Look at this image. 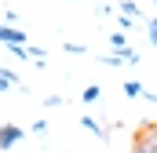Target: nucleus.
Returning <instances> with one entry per match:
<instances>
[{
    "instance_id": "nucleus-7",
    "label": "nucleus",
    "mask_w": 157,
    "mask_h": 153,
    "mask_svg": "<svg viewBox=\"0 0 157 153\" xmlns=\"http://www.w3.org/2000/svg\"><path fill=\"white\" fill-rule=\"evenodd\" d=\"M121 15L124 18H139V4L135 0H121Z\"/></svg>"
},
{
    "instance_id": "nucleus-12",
    "label": "nucleus",
    "mask_w": 157,
    "mask_h": 153,
    "mask_svg": "<svg viewBox=\"0 0 157 153\" xmlns=\"http://www.w3.org/2000/svg\"><path fill=\"white\" fill-rule=\"evenodd\" d=\"M0 80H7V84H18V76L11 73V69H0Z\"/></svg>"
},
{
    "instance_id": "nucleus-2",
    "label": "nucleus",
    "mask_w": 157,
    "mask_h": 153,
    "mask_svg": "<svg viewBox=\"0 0 157 153\" xmlns=\"http://www.w3.org/2000/svg\"><path fill=\"white\" fill-rule=\"evenodd\" d=\"M15 142H22V128L18 124H0V150H11Z\"/></svg>"
},
{
    "instance_id": "nucleus-11",
    "label": "nucleus",
    "mask_w": 157,
    "mask_h": 153,
    "mask_svg": "<svg viewBox=\"0 0 157 153\" xmlns=\"http://www.w3.org/2000/svg\"><path fill=\"white\" fill-rule=\"evenodd\" d=\"M66 51H70V55H84V44H73V40H70V44H66Z\"/></svg>"
},
{
    "instance_id": "nucleus-13",
    "label": "nucleus",
    "mask_w": 157,
    "mask_h": 153,
    "mask_svg": "<svg viewBox=\"0 0 157 153\" xmlns=\"http://www.w3.org/2000/svg\"><path fill=\"white\" fill-rule=\"evenodd\" d=\"M154 4H157V0H154Z\"/></svg>"
},
{
    "instance_id": "nucleus-4",
    "label": "nucleus",
    "mask_w": 157,
    "mask_h": 153,
    "mask_svg": "<svg viewBox=\"0 0 157 153\" xmlns=\"http://www.w3.org/2000/svg\"><path fill=\"white\" fill-rule=\"evenodd\" d=\"M80 124H84V128H88V131H91V135H99V139H102V142H106V139H110V128H102V124H99V120H95V117H80Z\"/></svg>"
},
{
    "instance_id": "nucleus-3",
    "label": "nucleus",
    "mask_w": 157,
    "mask_h": 153,
    "mask_svg": "<svg viewBox=\"0 0 157 153\" xmlns=\"http://www.w3.org/2000/svg\"><path fill=\"white\" fill-rule=\"evenodd\" d=\"M0 44H7V47H18V44H26V33H22L18 26H0Z\"/></svg>"
},
{
    "instance_id": "nucleus-1",
    "label": "nucleus",
    "mask_w": 157,
    "mask_h": 153,
    "mask_svg": "<svg viewBox=\"0 0 157 153\" xmlns=\"http://www.w3.org/2000/svg\"><path fill=\"white\" fill-rule=\"evenodd\" d=\"M132 153H157V124H154V120H146V124L135 128Z\"/></svg>"
},
{
    "instance_id": "nucleus-9",
    "label": "nucleus",
    "mask_w": 157,
    "mask_h": 153,
    "mask_svg": "<svg viewBox=\"0 0 157 153\" xmlns=\"http://www.w3.org/2000/svg\"><path fill=\"white\" fill-rule=\"evenodd\" d=\"M110 44H113V47H117V51H121V47H128V37H124V33H121V29H117V33L110 37Z\"/></svg>"
},
{
    "instance_id": "nucleus-8",
    "label": "nucleus",
    "mask_w": 157,
    "mask_h": 153,
    "mask_svg": "<svg viewBox=\"0 0 157 153\" xmlns=\"http://www.w3.org/2000/svg\"><path fill=\"white\" fill-rule=\"evenodd\" d=\"M99 95H102V91H99V84H88V88L80 91V99H84V102H95Z\"/></svg>"
},
{
    "instance_id": "nucleus-5",
    "label": "nucleus",
    "mask_w": 157,
    "mask_h": 153,
    "mask_svg": "<svg viewBox=\"0 0 157 153\" xmlns=\"http://www.w3.org/2000/svg\"><path fill=\"white\" fill-rule=\"evenodd\" d=\"M121 88H124V95H128V99H139V95H143V91H146V88H143V84H139V80H124V84H121Z\"/></svg>"
},
{
    "instance_id": "nucleus-6",
    "label": "nucleus",
    "mask_w": 157,
    "mask_h": 153,
    "mask_svg": "<svg viewBox=\"0 0 157 153\" xmlns=\"http://www.w3.org/2000/svg\"><path fill=\"white\" fill-rule=\"evenodd\" d=\"M117 58H121V66H135V62H139L135 47H121V51H117Z\"/></svg>"
},
{
    "instance_id": "nucleus-10",
    "label": "nucleus",
    "mask_w": 157,
    "mask_h": 153,
    "mask_svg": "<svg viewBox=\"0 0 157 153\" xmlns=\"http://www.w3.org/2000/svg\"><path fill=\"white\" fill-rule=\"evenodd\" d=\"M146 37H150V44L157 47V18H154V22H146Z\"/></svg>"
}]
</instances>
